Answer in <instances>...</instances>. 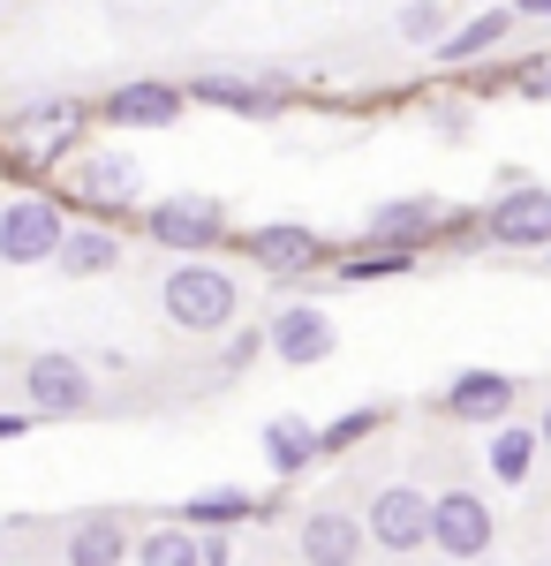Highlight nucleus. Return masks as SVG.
<instances>
[{
	"instance_id": "a211bd4d",
	"label": "nucleus",
	"mask_w": 551,
	"mask_h": 566,
	"mask_svg": "<svg viewBox=\"0 0 551 566\" xmlns=\"http://www.w3.org/2000/svg\"><path fill=\"white\" fill-rule=\"evenodd\" d=\"M53 264H61L69 280H98V272H114V264H122V234H114V227H69Z\"/></svg>"
},
{
	"instance_id": "4be33fe9",
	"label": "nucleus",
	"mask_w": 551,
	"mask_h": 566,
	"mask_svg": "<svg viewBox=\"0 0 551 566\" xmlns=\"http://www.w3.org/2000/svg\"><path fill=\"white\" fill-rule=\"evenodd\" d=\"M537 446H544V438L521 431V423H491V476H499V483H521L529 469H537Z\"/></svg>"
},
{
	"instance_id": "f03ea898",
	"label": "nucleus",
	"mask_w": 551,
	"mask_h": 566,
	"mask_svg": "<svg viewBox=\"0 0 551 566\" xmlns=\"http://www.w3.org/2000/svg\"><path fill=\"white\" fill-rule=\"evenodd\" d=\"M61 234H69V212L45 189H23V197L0 205V264H53Z\"/></svg>"
},
{
	"instance_id": "39448f33",
	"label": "nucleus",
	"mask_w": 551,
	"mask_h": 566,
	"mask_svg": "<svg viewBox=\"0 0 551 566\" xmlns=\"http://www.w3.org/2000/svg\"><path fill=\"white\" fill-rule=\"evenodd\" d=\"M23 400H31V416H84L91 400H98V386H91L84 355L45 348L23 363Z\"/></svg>"
},
{
	"instance_id": "ddd939ff",
	"label": "nucleus",
	"mask_w": 551,
	"mask_h": 566,
	"mask_svg": "<svg viewBox=\"0 0 551 566\" xmlns=\"http://www.w3.org/2000/svg\"><path fill=\"white\" fill-rule=\"evenodd\" d=\"M189 98L227 106V114H250V122H272V114L295 98V84H288V76H197Z\"/></svg>"
},
{
	"instance_id": "c85d7f7f",
	"label": "nucleus",
	"mask_w": 551,
	"mask_h": 566,
	"mask_svg": "<svg viewBox=\"0 0 551 566\" xmlns=\"http://www.w3.org/2000/svg\"><path fill=\"white\" fill-rule=\"evenodd\" d=\"M31 431V416H0V446H8V438H23Z\"/></svg>"
},
{
	"instance_id": "5701e85b",
	"label": "nucleus",
	"mask_w": 551,
	"mask_h": 566,
	"mask_svg": "<svg viewBox=\"0 0 551 566\" xmlns=\"http://www.w3.org/2000/svg\"><path fill=\"white\" fill-rule=\"evenodd\" d=\"M242 514H257L250 491H197V499L181 506V522H189V528H235Z\"/></svg>"
},
{
	"instance_id": "0eeeda50",
	"label": "nucleus",
	"mask_w": 551,
	"mask_h": 566,
	"mask_svg": "<svg viewBox=\"0 0 551 566\" xmlns=\"http://www.w3.org/2000/svg\"><path fill=\"white\" fill-rule=\"evenodd\" d=\"M69 197L91 212H136L144 175H136L128 151H84V159H69Z\"/></svg>"
},
{
	"instance_id": "1a4fd4ad",
	"label": "nucleus",
	"mask_w": 551,
	"mask_h": 566,
	"mask_svg": "<svg viewBox=\"0 0 551 566\" xmlns=\"http://www.w3.org/2000/svg\"><path fill=\"white\" fill-rule=\"evenodd\" d=\"M371 544L378 552H424L430 544V491L416 483H385L378 499H371Z\"/></svg>"
},
{
	"instance_id": "b1692460",
	"label": "nucleus",
	"mask_w": 551,
	"mask_h": 566,
	"mask_svg": "<svg viewBox=\"0 0 551 566\" xmlns=\"http://www.w3.org/2000/svg\"><path fill=\"white\" fill-rule=\"evenodd\" d=\"M393 31H401L408 45H438L446 39V0H408V8L393 15Z\"/></svg>"
},
{
	"instance_id": "7ed1b4c3",
	"label": "nucleus",
	"mask_w": 551,
	"mask_h": 566,
	"mask_svg": "<svg viewBox=\"0 0 551 566\" xmlns=\"http://www.w3.org/2000/svg\"><path fill=\"white\" fill-rule=\"evenodd\" d=\"M144 234L174 250V258H205L212 242H227V205L205 197V189H189V197H159L152 212H144Z\"/></svg>"
},
{
	"instance_id": "a878e982",
	"label": "nucleus",
	"mask_w": 551,
	"mask_h": 566,
	"mask_svg": "<svg viewBox=\"0 0 551 566\" xmlns=\"http://www.w3.org/2000/svg\"><path fill=\"white\" fill-rule=\"evenodd\" d=\"M408 264H416V250H378V258H347V264H340V280L363 287V280H393V272H408Z\"/></svg>"
},
{
	"instance_id": "f3484780",
	"label": "nucleus",
	"mask_w": 551,
	"mask_h": 566,
	"mask_svg": "<svg viewBox=\"0 0 551 566\" xmlns=\"http://www.w3.org/2000/svg\"><path fill=\"white\" fill-rule=\"evenodd\" d=\"M318 453H325V446H318V423H310V416H272V423H264V461H272V476H302Z\"/></svg>"
},
{
	"instance_id": "6e6552de",
	"label": "nucleus",
	"mask_w": 551,
	"mask_h": 566,
	"mask_svg": "<svg viewBox=\"0 0 551 566\" xmlns=\"http://www.w3.org/2000/svg\"><path fill=\"white\" fill-rule=\"evenodd\" d=\"M242 250L257 258V272H272V280H302V272L325 264V234L302 227V219H272V227H250V234H242Z\"/></svg>"
},
{
	"instance_id": "473e14b6",
	"label": "nucleus",
	"mask_w": 551,
	"mask_h": 566,
	"mask_svg": "<svg viewBox=\"0 0 551 566\" xmlns=\"http://www.w3.org/2000/svg\"><path fill=\"white\" fill-rule=\"evenodd\" d=\"M544 23H551V15H544Z\"/></svg>"
},
{
	"instance_id": "bb28decb",
	"label": "nucleus",
	"mask_w": 551,
	"mask_h": 566,
	"mask_svg": "<svg viewBox=\"0 0 551 566\" xmlns=\"http://www.w3.org/2000/svg\"><path fill=\"white\" fill-rule=\"evenodd\" d=\"M257 355H264V333L257 325H227V370H250Z\"/></svg>"
},
{
	"instance_id": "aec40b11",
	"label": "nucleus",
	"mask_w": 551,
	"mask_h": 566,
	"mask_svg": "<svg viewBox=\"0 0 551 566\" xmlns=\"http://www.w3.org/2000/svg\"><path fill=\"white\" fill-rule=\"evenodd\" d=\"M507 31H513V8H484V15H468L461 31L438 39V61H476V53H491Z\"/></svg>"
},
{
	"instance_id": "dca6fc26",
	"label": "nucleus",
	"mask_w": 551,
	"mask_h": 566,
	"mask_svg": "<svg viewBox=\"0 0 551 566\" xmlns=\"http://www.w3.org/2000/svg\"><path fill=\"white\" fill-rule=\"evenodd\" d=\"M438 227H446V212H438L430 197H393V205H378V212L363 219V234H371L378 250H424Z\"/></svg>"
},
{
	"instance_id": "412c9836",
	"label": "nucleus",
	"mask_w": 551,
	"mask_h": 566,
	"mask_svg": "<svg viewBox=\"0 0 551 566\" xmlns=\"http://www.w3.org/2000/svg\"><path fill=\"white\" fill-rule=\"evenodd\" d=\"M136 566H205V536H197L189 522L152 528V536L136 544Z\"/></svg>"
},
{
	"instance_id": "4468645a",
	"label": "nucleus",
	"mask_w": 551,
	"mask_h": 566,
	"mask_svg": "<svg viewBox=\"0 0 551 566\" xmlns=\"http://www.w3.org/2000/svg\"><path fill=\"white\" fill-rule=\"evenodd\" d=\"M181 106H189V91L159 84V76H136V84L106 91V122H114V129H174Z\"/></svg>"
},
{
	"instance_id": "423d86ee",
	"label": "nucleus",
	"mask_w": 551,
	"mask_h": 566,
	"mask_svg": "<svg viewBox=\"0 0 551 566\" xmlns=\"http://www.w3.org/2000/svg\"><path fill=\"white\" fill-rule=\"evenodd\" d=\"M491 499L484 491H438L430 499V552H446V559H484L491 552Z\"/></svg>"
},
{
	"instance_id": "f8f14e48",
	"label": "nucleus",
	"mask_w": 551,
	"mask_h": 566,
	"mask_svg": "<svg viewBox=\"0 0 551 566\" xmlns=\"http://www.w3.org/2000/svg\"><path fill=\"white\" fill-rule=\"evenodd\" d=\"M513 400H521V386H513L507 370H461L454 386L438 392V416H454V423H507L513 416Z\"/></svg>"
},
{
	"instance_id": "cd10ccee",
	"label": "nucleus",
	"mask_w": 551,
	"mask_h": 566,
	"mask_svg": "<svg viewBox=\"0 0 551 566\" xmlns=\"http://www.w3.org/2000/svg\"><path fill=\"white\" fill-rule=\"evenodd\" d=\"M521 98H551V61H529L521 69Z\"/></svg>"
},
{
	"instance_id": "c756f323",
	"label": "nucleus",
	"mask_w": 551,
	"mask_h": 566,
	"mask_svg": "<svg viewBox=\"0 0 551 566\" xmlns=\"http://www.w3.org/2000/svg\"><path fill=\"white\" fill-rule=\"evenodd\" d=\"M513 15H551V0H513Z\"/></svg>"
},
{
	"instance_id": "2f4dec72",
	"label": "nucleus",
	"mask_w": 551,
	"mask_h": 566,
	"mask_svg": "<svg viewBox=\"0 0 551 566\" xmlns=\"http://www.w3.org/2000/svg\"><path fill=\"white\" fill-rule=\"evenodd\" d=\"M537 566H551V559H537Z\"/></svg>"
},
{
	"instance_id": "20e7f679",
	"label": "nucleus",
	"mask_w": 551,
	"mask_h": 566,
	"mask_svg": "<svg viewBox=\"0 0 551 566\" xmlns=\"http://www.w3.org/2000/svg\"><path fill=\"white\" fill-rule=\"evenodd\" d=\"M84 122H91L84 98H39V106H23V114L8 122V159H15V167H39V159H61V167H69V144H76Z\"/></svg>"
},
{
	"instance_id": "f257e3e1",
	"label": "nucleus",
	"mask_w": 551,
	"mask_h": 566,
	"mask_svg": "<svg viewBox=\"0 0 551 566\" xmlns=\"http://www.w3.org/2000/svg\"><path fill=\"white\" fill-rule=\"evenodd\" d=\"M159 310H167L174 333H227V325L242 317V287H235V272H219V264L181 258L167 280H159Z\"/></svg>"
},
{
	"instance_id": "6ab92c4d",
	"label": "nucleus",
	"mask_w": 551,
	"mask_h": 566,
	"mask_svg": "<svg viewBox=\"0 0 551 566\" xmlns=\"http://www.w3.org/2000/svg\"><path fill=\"white\" fill-rule=\"evenodd\" d=\"M128 559V528L114 514H84L69 528V566H122Z\"/></svg>"
},
{
	"instance_id": "9b49d317",
	"label": "nucleus",
	"mask_w": 551,
	"mask_h": 566,
	"mask_svg": "<svg viewBox=\"0 0 551 566\" xmlns=\"http://www.w3.org/2000/svg\"><path fill=\"white\" fill-rule=\"evenodd\" d=\"M264 348L280 355V363H295V370L325 363V355L340 348L333 310H318V303H288V310H272V333H264Z\"/></svg>"
},
{
	"instance_id": "7c9ffc66",
	"label": "nucleus",
	"mask_w": 551,
	"mask_h": 566,
	"mask_svg": "<svg viewBox=\"0 0 551 566\" xmlns=\"http://www.w3.org/2000/svg\"><path fill=\"white\" fill-rule=\"evenodd\" d=\"M537 438H544V446H551V400H544V416H537Z\"/></svg>"
},
{
	"instance_id": "9d476101",
	"label": "nucleus",
	"mask_w": 551,
	"mask_h": 566,
	"mask_svg": "<svg viewBox=\"0 0 551 566\" xmlns=\"http://www.w3.org/2000/svg\"><path fill=\"white\" fill-rule=\"evenodd\" d=\"M484 234H491V242H507V250H551V189L513 181L507 197H491Z\"/></svg>"
},
{
	"instance_id": "393cba45",
	"label": "nucleus",
	"mask_w": 551,
	"mask_h": 566,
	"mask_svg": "<svg viewBox=\"0 0 551 566\" xmlns=\"http://www.w3.org/2000/svg\"><path fill=\"white\" fill-rule=\"evenodd\" d=\"M378 423H385V408H347L340 423H325V431H318V446H325V453H347V446H363Z\"/></svg>"
},
{
	"instance_id": "2eb2a0df",
	"label": "nucleus",
	"mask_w": 551,
	"mask_h": 566,
	"mask_svg": "<svg viewBox=\"0 0 551 566\" xmlns=\"http://www.w3.org/2000/svg\"><path fill=\"white\" fill-rule=\"evenodd\" d=\"M295 544H302V566H355L363 544H371V528L355 522V514H340V506H318L295 528Z\"/></svg>"
}]
</instances>
